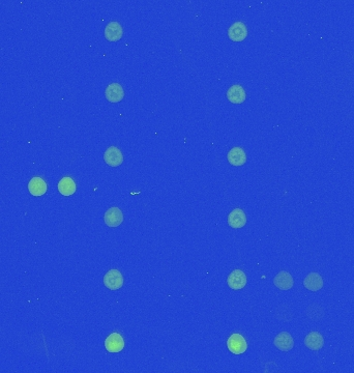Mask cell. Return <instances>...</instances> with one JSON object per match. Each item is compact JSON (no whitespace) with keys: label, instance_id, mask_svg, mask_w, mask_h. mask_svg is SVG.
I'll use <instances>...</instances> for the list:
<instances>
[{"label":"cell","instance_id":"6da1fadb","mask_svg":"<svg viewBox=\"0 0 354 373\" xmlns=\"http://www.w3.org/2000/svg\"><path fill=\"white\" fill-rule=\"evenodd\" d=\"M227 347L234 355H242L247 352L248 343L244 336L240 334H232L227 340Z\"/></svg>","mask_w":354,"mask_h":373},{"label":"cell","instance_id":"7a4b0ae2","mask_svg":"<svg viewBox=\"0 0 354 373\" xmlns=\"http://www.w3.org/2000/svg\"><path fill=\"white\" fill-rule=\"evenodd\" d=\"M123 276L118 269H110L104 277V284L110 290H117L123 286Z\"/></svg>","mask_w":354,"mask_h":373},{"label":"cell","instance_id":"3957f363","mask_svg":"<svg viewBox=\"0 0 354 373\" xmlns=\"http://www.w3.org/2000/svg\"><path fill=\"white\" fill-rule=\"evenodd\" d=\"M247 275L242 269H234L227 278L228 286L233 290L243 289L247 285Z\"/></svg>","mask_w":354,"mask_h":373},{"label":"cell","instance_id":"277c9868","mask_svg":"<svg viewBox=\"0 0 354 373\" xmlns=\"http://www.w3.org/2000/svg\"><path fill=\"white\" fill-rule=\"evenodd\" d=\"M228 36L233 42H243L248 36V28L243 22L233 23L228 29Z\"/></svg>","mask_w":354,"mask_h":373},{"label":"cell","instance_id":"5b68a950","mask_svg":"<svg viewBox=\"0 0 354 373\" xmlns=\"http://www.w3.org/2000/svg\"><path fill=\"white\" fill-rule=\"evenodd\" d=\"M273 344L281 352H289L294 347V340L288 332H282L274 338Z\"/></svg>","mask_w":354,"mask_h":373},{"label":"cell","instance_id":"8992f818","mask_svg":"<svg viewBox=\"0 0 354 373\" xmlns=\"http://www.w3.org/2000/svg\"><path fill=\"white\" fill-rule=\"evenodd\" d=\"M105 347L109 353H119L124 349V340L118 333H112L105 340Z\"/></svg>","mask_w":354,"mask_h":373},{"label":"cell","instance_id":"52a82bcc","mask_svg":"<svg viewBox=\"0 0 354 373\" xmlns=\"http://www.w3.org/2000/svg\"><path fill=\"white\" fill-rule=\"evenodd\" d=\"M104 160L111 167H118L123 163V155L116 146H110L104 153Z\"/></svg>","mask_w":354,"mask_h":373},{"label":"cell","instance_id":"ba28073f","mask_svg":"<svg viewBox=\"0 0 354 373\" xmlns=\"http://www.w3.org/2000/svg\"><path fill=\"white\" fill-rule=\"evenodd\" d=\"M104 221L109 227H118L123 222V214L119 208L109 209L104 216Z\"/></svg>","mask_w":354,"mask_h":373},{"label":"cell","instance_id":"9c48e42d","mask_svg":"<svg viewBox=\"0 0 354 373\" xmlns=\"http://www.w3.org/2000/svg\"><path fill=\"white\" fill-rule=\"evenodd\" d=\"M227 99H228L232 104H243L247 99V94L242 85H232L227 91Z\"/></svg>","mask_w":354,"mask_h":373},{"label":"cell","instance_id":"30bf717a","mask_svg":"<svg viewBox=\"0 0 354 373\" xmlns=\"http://www.w3.org/2000/svg\"><path fill=\"white\" fill-rule=\"evenodd\" d=\"M105 96L110 103H118L124 98V91L119 83L114 82L107 86Z\"/></svg>","mask_w":354,"mask_h":373},{"label":"cell","instance_id":"8fae6325","mask_svg":"<svg viewBox=\"0 0 354 373\" xmlns=\"http://www.w3.org/2000/svg\"><path fill=\"white\" fill-rule=\"evenodd\" d=\"M123 29L121 25L116 22L112 21L108 23V25L105 28V37L109 42H117L122 37Z\"/></svg>","mask_w":354,"mask_h":373},{"label":"cell","instance_id":"7c38bea8","mask_svg":"<svg viewBox=\"0 0 354 373\" xmlns=\"http://www.w3.org/2000/svg\"><path fill=\"white\" fill-rule=\"evenodd\" d=\"M273 284L281 290H289L294 285L293 277L286 271H282L273 279Z\"/></svg>","mask_w":354,"mask_h":373},{"label":"cell","instance_id":"4fadbf2b","mask_svg":"<svg viewBox=\"0 0 354 373\" xmlns=\"http://www.w3.org/2000/svg\"><path fill=\"white\" fill-rule=\"evenodd\" d=\"M305 345L311 351L318 352L324 345L323 336L319 332H311L305 338Z\"/></svg>","mask_w":354,"mask_h":373},{"label":"cell","instance_id":"5bb4252c","mask_svg":"<svg viewBox=\"0 0 354 373\" xmlns=\"http://www.w3.org/2000/svg\"><path fill=\"white\" fill-rule=\"evenodd\" d=\"M227 160H228V162L232 166H235V167L243 166L247 162L246 151L242 147L235 146L231 148L230 151L228 152V155H227Z\"/></svg>","mask_w":354,"mask_h":373},{"label":"cell","instance_id":"9a60e30c","mask_svg":"<svg viewBox=\"0 0 354 373\" xmlns=\"http://www.w3.org/2000/svg\"><path fill=\"white\" fill-rule=\"evenodd\" d=\"M47 190H48L47 183L41 177H36V176L32 177L30 179V182L28 183V191L30 192L31 195L35 197L45 195Z\"/></svg>","mask_w":354,"mask_h":373},{"label":"cell","instance_id":"2e32d148","mask_svg":"<svg viewBox=\"0 0 354 373\" xmlns=\"http://www.w3.org/2000/svg\"><path fill=\"white\" fill-rule=\"evenodd\" d=\"M228 224L235 229L243 228L247 224L246 213L240 209L233 210L228 216Z\"/></svg>","mask_w":354,"mask_h":373},{"label":"cell","instance_id":"e0dca14e","mask_svg":"<svg viewBox=\"0 0 354 373\" xmlns=\"http://www.w3.org/2000/svg\"><path fill=\"white\" fill-rule=\"evenodd\" d=\"M303 286L310 291H318L323 287V279L318 273H310L303 280Z\"/></svg>","mask_w":354,"mask_h":373},{"label":"cell","instance_id":"ac0fdd59","mask_svg":"<svg viewBox=\"0 0 354 373\" xmlns=\"http://www.w3.org/2000/svg\"><path fill=\"white\" fill-rule=\"evenodd\" d=\"M58 191L63 196H71L76 192V184L71 177H63L58 183Z\"/></svg>","mask_w":354,"mask_h":373}]
</instances>
